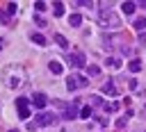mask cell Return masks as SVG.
Returning <instances> with one entry per match:
<instances>
[{
    "mask_svg": "<svg viewBox=\"0 0 146 132\" xmlns=\"http://www.w3.org/2000/svg\"><path fill=\"white\" fill-rule=\"evenodd\" d=\"M105 109H107V112H116V109H119V102H107Z\"/></svg>",
    "mask_w": 146,
    "mask_h": 132,
    "instance_id": "484cf974",
    "label": "cell"
},
{
    "mask_svg": "<svg viewBox=\"0 0 146 132\" xmlns=\"http://www.w3.org/2000/svg\"><path fill=\"white\" fill-rule=\"evenodd\" d=\"M34 9H36V14H39V11H43V9H46V2H41V0H39V2L34 5Z\"/></svg>",
    "mask_w": 146,
    "mask_h": 132,
    "instance_id": "4316f807",
    "label": "cell"
},
{
    "mask_svg": "<svg viewBox=\"0 0 146 132\" xmlns=\"http://www.w3.org/2000/svg\"><path fill=\"white\" fill-rule=\"evenodd\" d=\"M98 73H100V68H98V66H87V75H89V77H96Z\"/></svg>",
    "mask_w": 146,
    "mask_h": 132,
    "instance_id": "44dd1931",
    "label": "cell"
},
{
    "mask_svg": "<svg viewBox=\"0 0 146 132\" xmlns=\"http://www.w3.org/2000/svg\"><path fill=\"white\" fill-rule=\"evenodd\" d=\"M89 102H91V107H100V105H103L100 96H91V98H89Z\"/></svg>",
    "mask_w": 146,
    "mask_h": 132,
    "instance_id": "7402d4cb",
    "label": "cell"
},
{
    "mask_svg": "<svg viewBox=\"0 0 146 132\" xmlns=\"http://www.w3.org/2000/svg\"><path fill=\"white\" fill-rule=\"evenodd\" d=\"M128 68H130L132 73H139V71H141V59H130V61H128Z\"/></svg>",
    "mask_w": 146,
    "mask_h": 132,
    "instance_id": "7c38bea8",
    "label": "cell"
},
{
    "mask_svg": "<svg viewBox=\"0 0 146 132\" xmlns=\"http://www.w3.org/2000/svg\"><path fill=\"white\" fill-rule=\"evenodd\" d=\"M107 66L116 71V68H121V59L119 57H107Z\"/></svg>",
    "mask_w": 146,
    "mask_h": 132,
    "instance_id": "5bb4252c",
    "label": "cell"
},
{
    "mask_svg": "<svg viewBox=\"0 0 146 132\" xmlns=\"http://www.w3.org/2000/svg\"><path fill=\"white\" fill-rule=\"evenodd\" d=\"M128 86H130V91H137L139 89V82L137 80H128Z\"/></svg>",
    "mask_w": 146,
    "mask_h": 132,
    "instance_id": "d4e9b609",
    "label": "cell"
},
{
    "mask_svg": "<svg viewBox=\"0 0 146 132\" xmlns=\"http://www.w3.org/2000/svg\"><path fill=\"white\" fill-rule=\"evenodd\" d=\"M141 114H144V118H146V105H144V109H141Z\"/></svg>",
    "mask_w": 146,
    "mask_h": 132,
    "instance_id": "f546056e",
    "label": "cell"
},
{
    "mask_svg": "<svg viewBox=\"0 0 146 132\" xmlns=\"http://www.w3.org/2000/svg\"><path fill=\"white\" fill-rule=\"evenodd\" d=\"M55 41H57V46H59V48H64V50L68 48V41H66L62 34H55Z\"/></svg>",
    "mask_w": 146,
    "mask_h": 132,
    "instance_id": "ac0fdd59",
    "label": "cell"
},
{
    "mask_svg": "<svg viewBox=\"0 0 146 132\" xmlns=\"http://www.w3.org/2000/svg\"><path fill=\"white\" fill-rule=\"evenodd\" d=\"M16 14V2H9L7 5V16H14Z\"/></svg>",
    "mask_w": 146,
    "mask_h": 132,
    "instance_id": "cb8c5ba5",
    "label": "cell"
},
{
    "mask_svg": "<svg viewBox=\"0 0 146 132\" xmlns=\"http://www.w3.org/2000/svg\"><path fill=\"white\" fill-rule=\"evenodd\" d=\"M139 43H146V32H139Z\"/></svg>",
    "mask_w": 146,
    "mask_h": 132,
    "instance_id": "83f0119b",
    "label": "cell"
},
{
    "mask_svg": "<svg viewBox=\"0 0 146 132\" xmlns=\"http://www.w3.org/2000/svg\"><path fill=\"white\" fill-rule=\"evenodd\" d=\"M98 25L100 27H105V30H116L119 25H121V20H119V16L114 14V11H110V9H103V11H98Z\"/></svg>",
    "mask_w": 146,
    "mask_h": 132,
    "instance_id": "7a4b0ae2",
    "label": "cell"
},
{
    "mask_svg": "<svg viewBox=\"0 0 146 132\" xmlns=\"http://www.w3.org/2000/svg\"><path fill=\"white\" fill-rule=\"evenodd\" d=\"M121 9H123L125 14H132V11H135V2H121Z\"/></svg>",
    "mask_w": 146,
    "mask_h": 132,
    "instance_id": "ffe728a7",
    "label": "cell"
},
{
    "mask_svg": "<svg viewBox=\"0 0 146 132\" xmlns=\"http://www.w3.org/2000/svg\"><path fill=\"white\" fill-rule=\"evenodd\" d=\"M103 93H105V96H116V93H119V89H116V84L110 80V82H105V84H103Z\"/></svg>",
    "mask_w": 146,
    "mask_h": 132,
    "instance_id": "30bf717a",
    "label": "cell"
},
{
    "mask_svg": "<svg viewBox=\"0 0 146 132\" xmlns=\"http://www.w3.org/2000/svg\"><path fill=\"white\" fill-rule=\"evenodd\" d=\"M130 116H132V112L128 109V112H125V114H123V116L116 121V127H125V125H128V121H130Z\"/></svg>",
    "mask_w": 146,
    "mask_h": 132,
    "instance_id": "4fadbf2b",
    "label": "cell"
},
{
    "mask_svg": "<svg viewBox=\"0 0 146 132\" xmlns=\"http://www.w3.org/2000/svg\"><path fill=\"white\" fill-rule=\"evenodd\" d=\"M68 64H71L73 68H82V66H87V57H84V52H82V50H73V52L68 55Z\"/></svg>",
    "mask_w": 146,
    "mask_h": 132,
    "instance_id": "5b68a950",
    "label": "cell"
},
{
    "mask_svg": "<svg viewBox=\"0 0 146 132\" xmlns=\"http://www.w3.org/2000/svg\"><path fill=\"white\" fill-rule=\"evenodd\" d=\"M16 112H18V118L27 121L30 118V100L27 98H18L16 100Z\"/></svg>",
    "mask_w": 146,
    "mask_h": 132,
    "instance_id": "8992f818",
    "label": "cell"
},
{
    "mask_svg": "<svg viewBox=\"0 0 146 132\" xmlns=\"http://www.w3.org/2000/svg\"><path fill=\"white\" fill-rule=\"evenodd\" d=\"M75 116H80V100H73V102L64 105V118L66 121H73Z\"/></svg>",
    "mask_w": 146,
    "mask_h": 132,
    "instance_id": "52a82bcc",
    "label": "cell"
},
{
    "mask_svg": "<svg viewBox=\"0 0 146 132\" xmlns=\"http://www.w3.org/2000/svg\"><path fill=\"white\" fill-rule=\"evenodd\" d=\"M89 116H91V105L80 107V118H89Z\"/></svg>",
    "mask_w": 146,
    "mask_h": 132,
    "instance_id": "d6986e66",
    "label": "cell"
},
{
    "mask_svg": "<svg viewBox=\"0 0 146 132\" xmlns=\"http://www.w3.org/2000/svg\"><path fill=\"white\" fill-rule=\"evenodd\" d=\"M0 77H2L5 86H9V89H18V86L25 84V71L21 66H14V64L11 66H5L2 73H0Z\"/></svg>",
    "mask_w": 146,
    "mask_h": 132,
    "instance_id": "6da1fadb",
    "label": "cell"
},
{
    "mask_svg": "<svg viewBox=\"0 0 146 132\" xmlns=\"http://www.w3.org/2000/svg\"><path fill=\"white\" fill-rule=\"evenodd\" d=\"M34 23H36L39 27H46V18H43V16H39V14H34Z\"/></svg>",
    "mask_w": 146,
    "mask_h": 132,
    "instance_id": "603a6c76",
    "label": "cell"
},
{
    "mask_svg": "<svg viewBox=\"0 0 146 132\" xmlns=\"http://www.w3.org/2000/svg\"><path fill=\"white\" fill-rule=\"evenodd\" d=\"M46 102H48L46 93H34V96H32V105H34L36 109H43V107H46Z\"/></svg>",
    "mask_w": 146,
    "mask_h": 132,
    "instance_id": "ba28073f",
    "label": "cell"
},
{
    "mask_svg": "<svg viewBox=\"0 0 146 132\" xmlns=\"http://www.w3.org/2000/svg\"><path fill=\"white\" fill-rule=\"evenodd\" d=\"M52 121H57V116L52 114V112H43V114H36V118L27 125L30 130H36V127H48V125H52Z\"/></svg>",
    "mask_w": 146,
    "mask_h": 132,
    "instance_id": "277c9868",
    "label": "cell"
},
{
    "mask_svg": "<svg viewBox=\"0 0 146 132\" xmlns=\"http://www.w3.org/2000/svg\"><path fill=\"white\" fill-rule=\"evenodd\" d=\"M87 84H89V77H87V75H80V73H75V71H73V73L66 77V89H68V91L84 89Z\"/></svg>",
    "mask_w": 146,
    "mask_h": 132,
    "instance_id": "3957f363",
    "label": "cell"
},
{
    "mask_svg": "<svg viewBox=\"0 0 146 132\" xmlns=\"http://www.w3.org/2000/svg\"><path fill=\"white\" fill-rule=\"evenodd\" d=\"M48 71H50L52 75H62L64 68H62V64H59L57 59H50V61H48Z\"/></svg>",
    "mask_w": 146,
    "mask_h": 132,
    "instance_id": "9c48e42d",
    "label": "cell"
},
{
    "mask_svg": "<svg viewBox=\"0 0 146 132\" xmlns=\"http://www.w3.org/2000/svg\"><path fill=\"white\" fill-rule=\"evenodd\" d=\"M9 132H21V130H9Z\"/></svg>",
    "mask_w": 146,
    "mask_h": 132,
    "instance_id": "4dcf8cb0",
    "label": "cell"
},
{
    "mask_svg": "<svg viewBox=\"0 0 146 132\" xmlns=\"http://www.w3.org/2000/svg\"><path fill=\"white\" fill-rule=\"evenodd\" d=\"M30 39H32L34 43H39V46H46V36H43V34H36V32H34V34H30Z\"/></svg>",
    "mask_w": 146,
    "mask_h": 132,
    "instance_id": "9a60e30c",
    "label": "cell"
},
{
    "mask_svg": "<svg viewBox=\"0 0 146 132\" xmlns=\"http://www.w3.org/2000/svg\"><path fill=\"white\" fill-rule=\"evenodd\" d=\"M52 14H55V16H64V5H62V2H55V5H52Z\"/></svg>",
    "mask_w": 146,
    "mask_h": 132,
    "instance_id": "e0dca14e",
    "label": "cell"
},
{
    "mask_svg": "<svg viewBox=\"0 0 146 132\" xmlns=\"http://www.w3.org/2000/svg\"><path fill=\"white\" fill-rule=\"evenodd\" d=\"M68 25H71V27H80V25H82V16H80V14H71V16H68Z\"/></svg>",
    "mask_w": 146,
    "mask_h": 132,
    "instance_id": "8fae6325",
    "label": "cell"
},
{
    "mask_svg": "<svg viewBox=\"0 0 146 132\" xmlns=\"http://www.w3.org/2000/svg\"><path fill=\"white\" fill-rule=\"evenodd\" d=\"M135 27L139 30V32H146V18L141 16V18H135Z\"/></svg>",
    "mask_w": 146,
    "mask_h": 132,
    "instance_id": "2e32d148",
    "label": "cell"
},
{
    "mask_svg": "<svg viewBox=\"0 0 146 132\" xmlns=\"http://www.w3.org/2000/svg\"><path fill=\"white\" fill-rule=\"evenodd\" d=\"M2 48H5V39H0V50H2Z\"/></svg>",
    "mask_w": 146,
    "mask_h": 132,
    "instance_id": "f1b7e54d",
    "label": "cell"
}]
</instances>
